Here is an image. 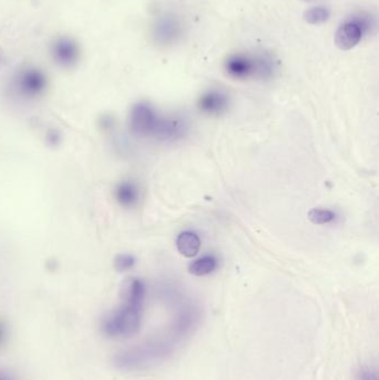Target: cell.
<instances>
[{"label": "cell", "mask_w": 379, "mask_h": 380, "mask_svg": "<svg viewBox=\"0 0 379 380\" xmlns=\"http://www.w3.org/2000/svg\"><path fill=\"white\" fill-rule=\"evenodd\" d=\"M174 342L168 340H150L117 352L114 365L121 371H141L163 364L174 352Z\"/></svg>", "instance_id": "obj_2"}, {"label": "cell", "mask_w": 379, "mask_h": 380, "mask_svg": "<svg viewBox=\"0 0 379 380\" xmlns=\"http://www.w3.org/2000/svg\"><path fill=\"white\" fill-rule=\"evenodd\" d=\"M47 140H48L49 144L56 146L60 142V135L57 130H50L47 135Z\"/></svg>", "instance_id": "obj_20"}, {"label": "cell", "mask_w": 379, "mask_h": 380, "mask_svg": "<svg viewBox=\"0 0 379 380\" xmlns=\"http://www.w3.org/2000/svg\"><path fill=\"white\" fill-rule=\"evenodd\" d=\"M0 380H16L9 371L5 369H0Z\"/></svg>", "instance_id": "obj_22"}, {"label": "cell", "mask_w": 379, "mask_h": 380, "mask_svg": "<svg viewBox=\"0 0 379 380\" xmlns=\"http://www.w3.org/2000/svg\"><path fill=\"white\" fill-rule=\"evenodd\" d=\"M184 28L180 19L174 13H166L159 16L153 26V36L157 44L172 46L182 38Z\"/></svg>", "instance_id": "obj_6"}, {"label": "cell", "mask_w": 379, "mask_h": 380, "mask_svg": "<svg viewBox=\"0 0 379 380\" xmlns=\"http://www.w3.org/2000/svg\"><path fill=\"white\" fill-rule=\"evenodd\" d=\"M13 88L21 97L33 99L45 93L47 77L38 68L27 67L13 78Z\"/></svg>", "instance_id": "obj_5"}, {"label": "cell", "mask_w": 379, "mask_h": 380, "mask_svg": "<svg viewBox=\"0 0 379 380\" xmlns=\"http://www.w3.org/2000/svg\"><path fill=\"white\" fill-rule=\"evenodd\" d=\"M218 267V260L213 255H206L203 257L198 258L195 262H192L188 267V272L192 276L204 277L210 275L215 272Z\"/></svg>", "instance_id": "obj_14"}, {"label": "cell", "mask_w": 379, "mask_h": 380, "mask_svg": "<svg viewBox=\"0 0 379 380\" xmlns=\"http://www.w3.org/2000/svg\"><path fill=\"white\" fill-rule=\"evenodd\" d=\"M176 246L184 257H195L199 252L202 242L196 233L190 230L182 231L176 239Z\"/></svg>", "instance_id": "obj_13"}, {"label": "cell", "mask_w": 379, "mask_h": 380, "mask_svg": "<svg viewBox=\"0 0 379 380\" xmlns=\"http://www.w3.org/2000/svg\"><path fill=\"white\" fill-rule=\"evenodd\" d=\"M7 338V326L3 320H0V347L5 344Z\"/></svg>", "instance_id": "obj_21"}, {"label": "cell", "mask_w": 379, "mask_h": 380, "mask_svg": "<svg viewBox=\"0 0 379 380\" xmlns=\"http://www.w3.org/2000/svg\"><path fill=\"white\" fill-rule=\"evenodd\" d=\"M329 18H331V11L329 8L324 7V6L310 8L304 13V19L310 25H321Z\"/></svg>", "instance_id": "obj_16"}, {"label": "cell", "mask_w": 379, "mask_h": 380, "mask_svg": "<svg viewBox=\"0 0 379 380\" xmlns=\"http://www.w3.org/2000/svg\"><path fill=\"white\" fill-rule=\"evenodd\" d=\"M255 66H256V77L260 79H270L277 70L276 60L269 54L255 57Z\"/></svg>", "instance_id": "obj_15"}, {"label": "cell", "mask_w": 379, "mask_h": 380, "mask_svg": "<svg viewBox=\"0 0 379 380\" xmlns=\"http://www.w3.org/2000/svg\"><path fill=\"white\" fill-rule=\"evenodd\" d=\"M200 315L199 307L194 303L182 306L172 323V337L175 342H180L194 332L199 324Z\"/></svg>", "instance_id": "obj_8"}, {"label": "cell", "mask_w": 379, "mask_h": 380, "mask_svg": "<svg viewBox=\"0 0 379 380\" xmlns=\"http://www.w3.org/2000/svg\"><path fill=\"white\" fill-rule=\"evenodd\" d=\"M114 196L123 208H133L138 203L141 191L138 186L131 180H123L116 186Z\"/></svg>", "instance_id": "obj_12"}, {"label": "cell", "mask_w": 379, "mask_h": 380, "mask_svg": "<svg viewBox=\"0 0 379 380\" xmlns=\"http://www.w3.org/2000/svg\"><path fill=\"white\" fill-rule=\"evenodd\" d=\"M304 1H312V0H304Z\"/></svg>", "instance_id": "obj_23"}, {"label": "cell", "mask_w": 379, "mask_h": 380, "mask_svg": "<svg viewBox=\"0 0 379 380\" xmlns=\"http://www.w3.org/2000/svg\"><path fill=\"white\" fill-rule=\"evenodd\" d=\"M159 115L156 109L146 101H139L131 107L129 113V129L137 137H153Z\"/></svg>", "instance_id": "obj_4"}, {"label": "cell", "mask_w": 379, "mask_h": 380, "mask_svg": "<svg viewBox=\"0 0 379 380\" xmlns=\"http://www.w3.org/2000/svg\"><path fill=\"white\" fill-rule=\"evenodd\" d=\"M188 131L190 125L187 119L182 116H166V117L160 116L153 137L159 142H177L184 138L188 134Z\"/></svg>", "instance_id": "obj_7"}, {"label": "cell", "mask_w": 379, "mask_h": 380, "mask_svg": "<svg viewBox=\"0 0 379 380\" xmlns=\"http://www.w3.org/2000/svg\"><path fill=\"white\" fill-rule=\"evenodd\" d=\"M374 26L372 17L365 13L353 15L341 23L335 34V44L341 50L356 46L363 36Z\"/></svg>", "instance_id": "obj_3"}, {"label": "cell", "mask_w": 379, "mask_h": 380, "mask_svg": "<svg viewBox=\"0 0 379 380\" xmlns=\"http://www.w3.org/2000/svg\"><path fill=\"white\" fill-rule=\"evenodd\" d=\"M136 265V258L131 254H119L114 259V267L117 272H125Z\"/></svg>", "instance_id": "obj_18"}, {"label": "cell", "mask_w": 379, "mask_h": 380, "mask_svg": "<svg viewBox=\"0 0 379 380\" xmlns=\"http://www.w3.org/2000/svg\"><path fill=\"white\" fill-rule=\"evenodd\" d=\"M229 96L221 89L205 91L198 99L197 107L202 113L210 117H221L229 109Z\"/></svg>", "instance_id": "obj_9"}, {"label": "cell", "mask_w": 379, "mask_h": 380, "mask_svg": "<svg viewBox=\"0 0 379 380\" xmlns=\"http://www.w3.org/2000/svg\"><path fill=\"white\" fill-rule=\"evenodd\" d=\"M52 56L59 66L72 67L79 58V47L74 39L60 37L52 45Z\"/></svg>", "instance_id": "obj_11"}, {"label": "cell", "mask_w": 379, "mask_h": 380, "mask_svg": "<svg viewBox=\"0 0 379 380\" xmlns=\"http://www.w3.org/2000/svg\"><path fill=\"white\" fill-rule=\"evenodd\" d=\"M356 380H379L376 370L372 368L363 367L357 371Z\"/></svg>", "instance_id": "obj_19"}, {"label": "cell", "mask_w": 379, "mask_h": 380, "mask_svg": "<svg viewBox=\"0 0 379 380\" xmlns=\"http://www.w3.org/2000/svg\"><path fill=\"white\" fill-rule=\"evenodd\" d=\"M146 286L133 278L126 288L123 303L105 319L103 330L113 338H126L138 332L144 309Z\"/></svg>", "instance_id": "obj_1"}, {"label": "cell", "mask_w": 379, "mask_h": 380, "mask_svg": "<svg viewBox=\"0 0 379 380\" xmlns=\"http://www.w3.org/2000/svg\"><path fill=\"white\" fill-rule=\"evenodd\" d=\"M225 70L229 77L237 80H246L256 77L255 58L243 54H234L226 60Z\"/></svg>", "instance_id": "obj_10"}, {"label": "cell", "mask_w": 379, "mask_h": 380, "mask_svg": "<svg viewBox=\"0 0 379 380\" xmlns=\"http://www.w3.org/2000/svg\"><path fill=\"white\" fill-rule=\"evenodd\" d=\"M308 219L315 225H327L336 219V213L329 209L313 208L308 213Z\"/></svg>", "instance_id": "obj_17"}]
</instances>
